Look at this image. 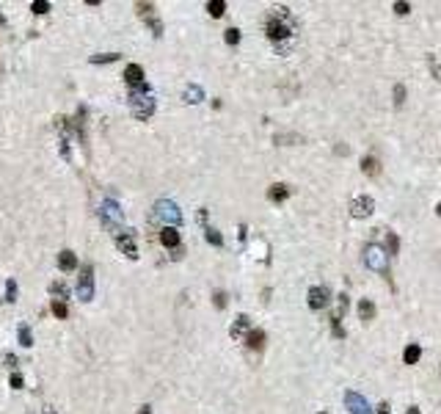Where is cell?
I'll return each instance as SVG.
<instances>
[{
	"label": "cell",
	"instance_id": "obj_38",
	"mask_svg": "<svg viewBox=\"0 0 441 414\" xmlns=\"http://www.w3.org/2000/svg\"><path fill=\"white\" fill-rule=\"evenodd\" d=\"M22 384H25V381H22V376H19V373H14V376H11V389H22Z\"/></svg>",
	"mask_w": 441,
	"mask_h": 414
},
{
	"label": "cell",
	"instance_id": "obj_25",
	"mask_svg": "<svg viewBox=\"0 0 441 414\" xmlns=\"http://www.w3.org/2000/svg\"><path fill=\"white\" fill-rule=\"evenodd\" d=\"M119 58V53H100V55H91V64H116Z\"/></svg>",
	"mask_w": 441,
	"mask_h": 414
},
{
	"label": "cell",
	"instance_id": "obj_4",
	"mask_svg": "<svg viewBox=\"0 0 441 414\" xmlns=\"http://www.w3.org/2000/svg\"><path fill=\"white\" fill-rule=\"evenodd\" d=\"M113 243H116V249H121L124 257H130V260H136V257H138L136 232H130V229H119V232L113 235Z\"/></svg>",
	"mask_w": 441,
	"mask_h": 414
},
{
	"label": "cell",
	"instance_id": "obj_33",
	"mask_svg": "<svg viewBox=\"0 0 441 414\" xmlns=\"http://www.w3.org/2000/svg\"><path fill=\"white\" fill-rule=\"evenodd\" d=\"M403 102H406V86H403V83H397V86H394V105L400 108Z\"/></svg>",
	"mask_w": 441,
	"mask_h": 414
},
{
	"label": "cell",
	"instance_id": "obj_35",
	"mask_svg": "<svg viewBox=\"0 0 441 414\" xmlns=\"http://www.w3.org/2000/svg\"><path fill=\"white\" fill-rule=\"evenodd\" d=\"M427 67H430V72L441 80V64L436 61V55H427Z\"/></svg>",
	"mask_w": 441,
	"mask_h": 414
},
{
	"label": "cell",
	"instance_id": "obj_5",
	"mask_svg": "<svg viewBox=\"0 0 441 414\" xmlns=\"http://www.w3.org/2000/svg\"><path fill=\"white\" fill-rule=\"evenodd\" d=\"M367 265L370 268H375V270H381L383 276L389 279V265H386V260H389V254L383 252L381 246H367Z\"/></svg>",
	"mask_w": 441,
	"mask_h": 414
},
{
	"label": "cell",
	"instance_id": "obj_43",
	"mask_svg": "<svg viewBox=\"0 0 441 414\" xmlns=\"http://www.w3.org/2000/svg\"><path fill=\"white\" fill-rule=\"evenodd\" d=\"M44 414H55V409H50V406H47V409H44Z\"/></svg>",
	"mask_w": 441,
	"mask_h": 414
},
{
	"label": "cell",
	"instance_id": "obj_30",
	"mask_svg": "<svg viewBox=\"0 0 441 414\" xmlns=\"http://www.w3.org/2000/svg\"><path fill=\"white\" fill-rule=\"evenodd\" d=\"M50 293H52V296H61L58 301H64V298H69V290H67V285H61V282H52V285H50Z\"/></svg>",
	"mask_w": 441,
	"mask_h": 414
},
{
	"label": "cell",
	"instance_id": "obj_11",
	"mask_svg": "<svg viewBox=\"0 0 441 414\" xmlns=\"http://www.w3.org/2000/svg\"><path fill=\"white\" fill-rule=\"evenodd\" d=\"M345 403L350 406V414H370V406L358 392H345Z\"/></svg>",
	"mask_w": 441,
	"mask_h": 414
},
{
	"label": "cell",
	"instance_id": "obj_44",
	"mask_svg": "<svg viewBox=\"0 0 441 414\" xmlns=\"http://www.w3.org/2000/svg\"><path fill=\"white\" fill-rule=\"evenodd\" d=\"M3 25H6V17H3V14H0V28H3Z\"/></svg>",
	"mask_w": 441,
	"mask_h": 414
},
{
	"label": "cell",
	"instance_id": "obj_1",
	"mask_svg": "<svg viewBox=\"0 0 441 414\" xmlns=\"http://www.w3.org/2000/svg\"><path fill=\"white\" fill-rule=\"evenodd\" d=\"M130 108H133V116L138 122H146V119L154 113V97L149 91V86H141V89H133L130 94Z\"/></svg>",
	"mask_w": 441,
	"mask_h": 414
},
{
	"label": "cell",
	"instance_id": "obj_29",
	"mask_svg": "<svg viewBox=\"0 0 441 414\" xmlns=\"http://www.w3.org/2000/svg\"><path fill=\"white\" fill-rule=\"evenodd\" d=\"M146 25H149V31H152V36H163V22L157 17H146Z\"/></svg>",
	"mask_w": 441,
	"mask_h": 414
},
{
	"label": "cell",
	"instance_id": "obj_15",
	"mask_svg": "<svg viewBox=\"0 0 441 414\" xmlns=\"http://www.w3.org/2000/svg\"><path fill=\"white\" fill-rule=\"evenodd\" d=\"M246 345L251 348V351H262L265 348V331L262 329H251L246 334Z\"/></svg>",
	"mask_w": 441,
	"mask_h": 414
},
{
	"label": "cell",
	"instance_id": "obj_6",
	"mask_svg": "<svg viewBox=\"0 0 441 414\" xmlns=\"http://www.w3.org/2000/svg\"><path fill=\"white\" fill-rule=\"evenodd\" d=\"M154 218H163V221H169L171 227H177L179 221H182V213L177 210V204H174V202L160 199V202L154 204Z\"/></svg>",
	"mask_w": 441,
	"mask_h": 414
},
{
	"label": "cell",
	"instance_id": "obj_34",
	"mask_svg": "<svg viewBox=\"0 0 441 414\" xmlns=\"http://www.w3.org/2000/svg\"><path fill=\"white\" fill-rule=\"evenodd\" d=\"M212 304L218 306V309H223V306H226V293H223V290H215V293H212Z\"/></svg>",
	"mask_w": 441,
	"mask_h": 414
},
{
	"label": "cell",
	"instance_id": "obj_9",
	"mask_svg": "<svg viewBox=\"0 0 441 414\" xmlns=\"http://www.w3.org/2000/svg\"><path fill=\"white\" fill-rule=\"evenodd\" d=\"M124 80H127L130 89H141V86H146L144 67H141V64H127V69H124Z\"/></svg>",
	"mask_w": 441,
	"mask_h": 414
},
{
	"label": "cell",
	"instance_id": "obj_20",
	"mask_svg": "<svg viewBox=\"0 0 441 414\" xmlns=\"http://www.w3.org/2000/svg\"><path fill=\"white\" fill-rule=\"evenodd\" d=\"M273 141H276V144H304V135H298V133H279Z\"/></svg>",
	"mask_w": 441,
	"mask_h": 414
},
{
	"label": "cell",
	"instance_id": "obj_45",
	"mask_svg": "<svg viewBox=\"0 0 441 414\" xmlns=\"http://www.w3.org/2000/svg\"><path fill=\"white\" fill-rule=\"evenodd\" d=\"M436 213H439V216H441V202H439V207H436Z\"/></svg>",
	"mask_w": 441,
	"mask_h": 414
},
{
	"label": "cell",
	"instance_id": "obj_42",
	"mask_svg": "<svg viewBox=\"0 0 441 414\" xmlns=\"http://www.w3.org/2000/svg\"><path fill=\"white\" fill-rule=\"evenodd\" d=\"M406 414H419V409H416V406H411V409H408Z\"/></svg>",
	"mask_w": 441,
	"mask_h": 414
},
{
	"label": "cell",
	"instance_id": "obj_27",
	"mask_svg": "<svg viewBox=\"0 0 441 414\" xmlns=\"http://www.w3.org/2000/svg\"><path fill=\"white\" fill-rule=\"evenodd\" d=\"M386 252H389V254L400 252V237L394 235V232H386Z\"/></svg>",
	"mask_w": 441,
	"mask_h": 414
},
{
	"label": "cell",
	"instance_id": "obj_3",
	"mask_svg": "<svg viewBox=\"0 0 441 414\" xmlns=\"http://www.w3.org/2000/svg\"><path fill=\"white\" fill-rule=\"evenodd\" d=\"M77 296H80V301H91V298H94V265H91V262H85L83 268H80Z\"/></svg>",
	"mask_w": 441,
	"mask_h": 414
},
{
	"label": "cell",
	"instance_id": "obj_39",
	"mask_svg": "<svg viewBox=\"0 0 441 414\" xmlns=\"http://www.w3.org/2000/svg\"><path fill=\"white\" fill-rule=\"evenodd\" d=\"M3 362L9 364V367H17V356H14V354H6V359H3Z\"/></svg>",
	"mask_w": 441,
	"mask_h": 414
},
{
	"label": "cell",
	"instance_id": "obj_14",
	"mask_svg": "<svg viewBox=\"0 0 441 414\" xmlns=\"http://www.w3.org/2000/svg\"><path fill=\"white\" fill-rule=\"evenodd\" d=\"M287 196H289V185H284V182H276V185L268 188V199H271L273 204L287 202Z\"/></svg>",
	"mask_w": 441,
	"mask_h": 414
},
{
	"label": "cell",
	"instance_id": "obj_46",
	"mask_svg": "<svg viewBox=\"0 0 441 414\" xmlns=\"http://www.w3.org/2000/svg\"><path fill=\"white\" fill-rule=\"evenodd\" d=\"M320 414H322V412H320Z\"/></svg>",
	"mask_w": 441,
	"mask_h": 414
},
{
	"label": "cell",
	"instance_id": "obj_13",
	"mask_svg": "<svg viewBox=\"0 0 441 414\" xmlns=\"http://www.w3.org/2000/svg\"><path fill=\"white\" fill-rule=\"evenodd\" d=\"M160 243L166 246V249H179L182 237H179L177 227H163V229H160Z\"/></svg>",
	"mask_w": 441,
	"mask_h": 414
},
{
	"label": "cell",
	"instance_id": "obj_24",
	"mask_svg": "<svg viewBox=\"0 0 441 414\" xmlns=\"http://www.w3.org/2000/svg\"><path fill=\"white\" fill-rule=\"evenodd\" d=\"M204 237H207V243H210V246H223V235H220L218 229L204 227Z\"/></svg>",
	"mask_w": 441,
	"mask_h": 414
},
{
	"label": "cell",
	"instance_id": "obj_31",
	"mask_svg": "<svg viewBox=\"0 0 441 414\" xmlns=\"http://www.w3.org/2000/svg\"><path fill=\"white\" fill-rule=\"evenodd\" d=\"M31 11H34V14H47V11H50V3H47V0H34V3H31Z\"/></svg>",
	"mask_w": 441,
	"mask_h": 414
},
{
	"label": "cell",
	"instance_id": "obj_8",
	"mask_svg": "<svg viewBox=\"0 0 441 414\" xmlns=\"http://www.w3.org/2000/svg\"><path fill=\"white\" fill-rule=\"evenodd\" d=\"M373 210H375V202L370 199V196H353L350 199V216L353 218H367V216H373Z\"/></svg>",
	"mask_w": 441,
	"mask_h": 414
},
{
	"label": "cell",
	"instance_id": "obj_32",
	"mask_svg": "<svg viewBox=\"0 0 441 414\" xmlns=\"http://www.w3.org/2000/svg\"><path fill=\"white\" fill-rule=\"evenodd\" d=\"M223 39H226V44H237L240 42V31L237 28H226V31H223Z\"/></svg>",
	"mask_w": 441,
	"mask_h": 414
},
{
	"label": "cell",
	"instance_id": "obj_23",
	"mask_svg": "<svg viewBox=\"0 0 441 414\" xmlns=\"http://www.w3.org/2000/svg\"><path fill=\"white\" fill-rule=\"evenodd\" d=\"M17 340H19V345H22V348H31V345H34V334H31V329H28V326H19V329H17Z\"/></svg>",
	"mask_w": 441,
	"mask_h": 414
},
{
	"label": "cell",
	"instance_id": "obj_28",
	"mask_svg": "<svg viewBox=\"0 0 441 414\" xmlns=\"http://www.w3.org/2000/svg\"><path fill=\"white\" fill-rule=\"evenodd\" d=\"M136 14H138L141 19L152 17V14H154V6H152V3H136Z\"/></svg>",
	"mask_w": 441,
	"mask_h": 414
},
{
	"label": "cell",
	"instance_id": "obj_10",
	"mask_svg": "<svg viewBox=\"0 0 441 414\" xmlns=\"http://www.w3.org/2000/svg\"><path fill=\"white\" fill-rule=\"evenodd\" d=\"M248 331H251V321H248V315H237L235 323H232V329H229L232 340H246Z\"/></svg>",
	"mask_w": 441,
	"mask_h": 414
},
{
	"label": "cell",
	"instance_id": "obj_19",
	"mask_svg": "<svg viewBox=\"0 0 441 414\" xmlns=\"http://www.w3.org/2000/svg\"><path fill=\"white\" fill-rule=\"evenodd\" d=\"M419 356H422V348L416 345V342H411V345H406V351H403V362H406V364H416V362H419Z\"/></svg>",
	"mask_w": 441,
	"mask_h": 414
},
{
	"label": "cell",
	"instance_id": "obj_22",
	"mask_svg": "<svg viewBox=\"0 0 441 414\" xmlns=\"http://www.w3.org/2000/svg\"><path fill=\"white\" fill-rule=\"evenodd\" d=\"M182 97H185V102H190V105H193V102H202L204 100V91L199 89V86H187Z\"/></svg>",
	"mask_w": 441,
	"mask_h": 414
},
{
	"label": "cell",
	"instance_id": "obj_41",
	"mask_svg": "<svg viewBox=\"0 0 441 414\" xmlns=\"http://www.w3.org/2000/svg\"><path fill=\"white\" fill-rule=\"evenodd\" d=\"M138 414H152V406H141V412Z\"/></svg>",
	"mask_w": 441,
	"mask_h": 414
},
{
	"label": "cell",
	"instance_id": "obj_7",
	"mask_svg": "<svg viewBox=\"0 0 441 414\" xmlns=\"http://www.w3.org/2000/svg\"><path fill=\"white\" fill-rule=\"evenodd\" d=\"M100 218H102V224H105L108 229H113V235H116V232L121 229V227H119V224H121V210H119V204H113L110 199L102 204Z\"/></svg>",
	"mask_w": 441,
	"mask_h": 414
},
{
	"label": "cell",
	"instance_id": "obj_36",
	"mask_svg": "<svg viewBox=\"0 0 441 414\" xmlns=\"http://www.w3.org/2000/svg\"><path fill=\"white\" fill-rule=\"evenodd\" d=\"M408 11H411V6H408V3H403V0H397V3H394V14H400V17H406Z\"/></svg>",
	"mask_w": 441,
	"mask_h": 414
},
{
	"label": "cell",
	"instance_id": "obj_2",
	"mask_svg": "<svg viewBox=\"0 0 441 414\" xmlns=\"http://www.w3.org/2000/svg\"><path fill=\"white\" fill-rule=\"evenodd\" d=\"M289 31H292V25H289V22H284V19H279V17H268V22H265V34H268V39H271V42H284V39H289Z\"/></svg>",
	"mask_w": 441,
	"mask_h": 414
},
{
	"label": "cell",
	"instance_id": "obj_16",
	"mask_svg": "<svg viewBox=\"0 0 441 414\" xmlns=\"http://www.w3.org/2000/svg\"><path fill=\"white\" fill-rule=\"evenodd\" d=\"M361 171H364L367 177H378V174H381V163H378V158L364 155V158H361Z\"/></svg>",
	"mask_w": 441,
	"mask_h": 414
},
{
	"label": "cell",
	"instance_id": "obj_17",
	"mask_svg": "<svg viewBox=\"0 0 441 414\" xmlns=\"http://www.w3.org/2000/svg\"><path fill=\"white\" fill-rule=\"evenodd\" d=\"M58 268L61 270H75L77 268V257H75V252H69V249H64V252L58 254Z\"/></svg>",
	"mask_w": 441,
	"mask_h": 414
},
{
	"label": "cell",
	"instance_id": "obj_18",
	"mask_svg": "<svg viewBox=\"0 0 441 414\" xmlns=\"http://www.w3.org/2000/svg\"><path fill=\"white\" fill-rule=\"evenodd\" d=\"M375 312H378V309H375V304L370 301V298H361V301H358V318H361L364 323H370V321H373V318H375Z\"/></svg>",
	"mask_w": 441,
	"mask_h": 414
},
{
	"label": "cell",
	"instance_id": "obj_12",
	"mask_svg": "<svg viewBox=\"0 0 441 414\" xmlns=\"http://www.w3.org/2000/svg\"><path fill=\"white\" fill-rule=\"evenodd\" d=\"M328 304V288H312L309 290V309H322Z\"/></svg>",
	"mask_w": 441,
	"mask_h": 414
},
{
	"label": "cell",
	"instance_id": "obj_21",
	"mask_svg": "<svg viewBox=\"0 0 441 414\" xmlns=\"http://www.w3.org/2000/svg\"><path fill=\"white\" fill-rule=\"evenodd\" d=\"M223 11H226V3H223V0H210V3H207V14H210V17H223Z\"/></svg>",
	"mask_w": 441,
	"mask_h": 414
},
{
	"label": "cell",
	"instance_id": "obj_40",
	"mask_svg": "<svg viewBox=\"0 0 441 414\" xmlns=\"http://www.w3.org/2000/svg\"><path fill=\"white\" fill-rule=\"evenodd\" d=\"M375 412H378V414H391V409H389V403H378Z\"/></svg>",
	"mask_w": 441,
	"mask_h": 414
},
{
	"label": "cell",
	"instance_id": "obj_26",
	"mask_svg": "<svg viewBox=\"0 0 441 414\" xmlns=\"http://www.w3.org/2000/svg\"><path fill=\"white\" fill-rule=\"evenodd\" d=\"M50 309H52V315H55V318H61V321H64V318H69V306L64 304V301H52Z\"/></svg>",
	"mask_w": 441,
	"mask_h": 414
},
{
	"label": "cell",
	"instance_id": "obj_37",
	"mask_svg": "<svg viewBox=\"0 0 441 414\" xmlns=\"http://www.w3.org/2000/svg\"><path fill=\"white\" fill-rule=\"evenodd\" d=\"M6 288H9V298L6 301H17V285H14V279L6 282Z\"/></svg>",
	"mask_w": 441,
	"mask_h": 414
}]
</instances>
